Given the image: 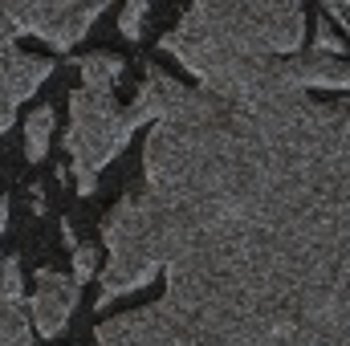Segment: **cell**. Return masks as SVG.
I'll use <instances>...</instances> for the list:
<instances>
[{
    "mask_svg": "<svg viewBox=\"0 0 350 346\" xmlns=\"http://www.w3.org/2000/svg\"><path fill=\"white\" fill-rule=\"evenodd\" d=\"M143 187L102 216L98 346H350V98L216 94L159 66L131 102Z\"/></svg>",
    "mask_w": 350,
    "mask_h": 346,
    "instance_id": "6da1fadb",
    "label": "cell"
},
{
    "mask_svg": "<svg viewBox=\"0 0 350 346\" xmlns=\"http://www.w3.org/2000/svg\"><path fill=\"white\" fill-rule=\"evenodd\" d=\"M306 41V8L285 0H208L191 4L172 33H163L159 49L200 78V86L224 78L261 57H293Z\"/></svg>",
    "mask_w": 350,
    "mask_h": 346,
    "instance_id": "7a4b0ae2",
    "label": "cell"
},
{
    "mask_svg": "<svg viewBox=\"0 0 350 346\" xmlns=\"http://www.w3.org/2000/svg\"><path fill=\"white\" fill-rule=\"evenodd\" d=\"M139 131V118L131 106L114 98V90H90L78 86L70 94V131H66V151L78 172V196H94L98 172L122 155L131 135Z\"/></svg>",
    "mask_w": 350,
    "mask_h": 346,
    "instance_id": "3957f363",
    "label": "cell"
},
{
    "mask_svg": "<svg viewBox=\"0 0 350 346\" xmlns=\"http://www.w3.org/2000/svg\"><path fill=\"white\" fill-rule=\"evenodd\" d=\"M106 12V4H57V0H37V4H4V16L16 33L41 37L53 49H74L90 33V25Z\"/></svg>",
    "mask_w": 350,
    "mask_h": 346,
    "instance_id": "277c9868",
    "label": "cell"
},
{
    "mask_svg": "<svg viewBox=\"0 0 350 346\" xmlns=\"http://www.w3.org/2000/svg\"><path fill=\"white\" fill-rule=\"evenodd\" d=\"M12 37H16V29L8 25L4 4H0V135L12 127V114L21 110V102L33 98V90L53 74L49 57L25 53Z\"/></svg>",
    "mask_w": 350,
    "mask_h": 346,
    "instance_id": "5b68a950",
    "label": "cell"
},
{
    "mask_svg": "<svg viewBox=\"0 0 350 346\" xmlns=\"http://www.w3.org/2000/svg\"><path fill=\"white\" fill-rule=\"evenodd\" d=\"M78 281L74 273H57V269H41L37 273V289H33V302H29V318H33V330L45 334V338H57L78 306Z\"/></svg>",
    "mask_w": 350,
    "mask_h": 346,
    "instance_id": "8992f818",
    "label": "cell"
},
{
    "mask_svg": "<svg viewBox=\"0 0 350 346\" xmlns=\"http://www.w3.org/2000/svg\"><path fill=\"white\" fill-rule=\"evenodd\" d=\"M0 346H37L33 318L25 314V277L16 253L0 261Z\"/></svg>",
    "mask_w": 350,
    "mask_h": 346,
    "instance_id": "52a82bcc",
    "label": "cell"
},
{
    "mask_svg": "<svg viewBox=\"0 0 350 346\" xmlns=\"http://www.w3.org/2000/svg\"><path fill=\"white\" fill-rule=\"evenodd\" d=\"M78 70H82V86L114 90L118 78H122V70H126V62H122L118 53H86V57L78 62Z\"/></svg>",
    "mask_w": 350,
    "mask_h": 346,
    "instance_id": "ba28073f",
    "label": "cell"
},
{
    "mask_svg": "<svg viewBox=\"0 0 350 346\" xmlns=\"http://www.w3.org/2000/svg\"><path fill=\"white\" fill-rule=\"evenodd\" d=\"M49 135H53V106H37L25 118V155L41 163L49 155Z\"/></svg>",
    "mask_w": 350,
    "mask_h": 346,
    "instance_id": "9c48e42d",
    "label": "cell"
},
{
    "mask_svg": "<svg viewBox=\"0 0 350 346\" xmlns=\"http://www.w3.org/2000/svg\"><path fill=\"white\" fill-rule=\"evenodd\" d=\"M147 0H131L126 8H122V16H118V29H122V37H131V41H139L143 37V21H147Z\"/></svg>",
    "mask_w": 350,
    "mask_h": 346,
    "instance_id": "30bf717a",
    "label": "cell"
},
{
    "mask_svg": "<svg viewBox=\"0 0 350 346\" xmlns=\"http://www.w3.org/2000/svg\"><path fill=\"white\" fill-rule=\"evenodd\" d=\"M70 261H74V281H78V285H86L90 277L98 273V249H94V245H78Z\"/></svg>",
    "mask_w": 350,
    "mask_h": 346,
    "instance_id": "8fae6325",
    "label": "cell"
},
{
    "mask_svg": "<svg viewBox=\"0 0 350 346\" xmlns=\"http://www.w3.org/2000/svg\"><path fill=\"white\" fill-rule=\"evenodd\" d=\"M314 49H318V53H330V57H342V53H347V45L338 41V33L330 29V21H318V37H314Z\"/></svg>",
    "mask_w": 350,
    "mask_h": 346,
    "instance_id": "7c38bea8",
    "label": "cell"
},
{
    "mask_svg": "<svg viewBox=\"0 0 350 346\" xmlns=\"http://www.w3.org/2000/svg\"><path fill=\"white\" fill-rule=\"evenodd\" d=\"M4 224H8V200L0 196V232H4Z\"/></svg>",
    "mask_w": 350,
    "mask_h": 346,
    "instance_id": "4fadbf2b",
    "label": "cell"
},
{
    "mask_svg": "<svg viewBox=\"0 0 350 346\" xmlns=\"http://www.w3.org/2000/svg\"><path fill=\"white\" fill-rule=\"evenodd\" d=\"M0 261H4V257H0Z\"/></svg>",
    "mask_w": 350,
    "mask_h": 346,
    "instance_id": "5bb4252c",
    "label": "cell"
}]
</instances>
